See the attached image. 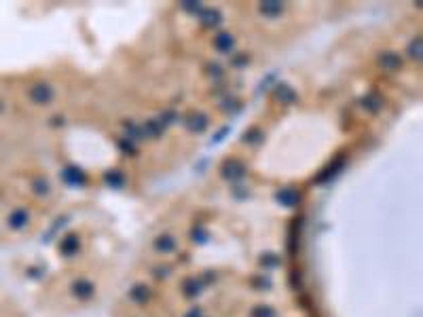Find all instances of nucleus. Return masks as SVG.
<instances>
[{
	"instance_id": "nucleus-6",
	"label": "nucleus",
	"mask_w": 423,
	"mask_h": 317,
	"mask_svg": "<svg viewBox=\"0 0 423 317\" xmlns=\"http://www.w3.org/2000/svg\"><path fill=\"white\" fill-rule=\"evenodd\" d=\"M273 95H275V100H279V104H286V106H292V104H296V100H299L296 91L290 85H286V83L275 85V91H273Z\"/></svg>"
},
{
	"instance_id": "nucleus-7",
	"label": "nucleus",
	"mask_w": 423,
	"mask_h": 317,
	"mask_svg": "<svg viewBox=\"0 0 423 317\" xmlns=\"http://www.w3.org/2000/svg\"><path fill=\"white\" fill-rule=\"evenodd\" d=\"M258 11H261L263 17L273 19V17H279V15L286 11V4L277 2V0H264V2L258 4Z\"/></svg>"
},
{
	"instance_id": "nucleus-14",
	"label": "nucleus",
	"mask_w": 423,
	"mask_h": 317,
	"mask_svg": "<svg viewBox=\"0 0 423 317\" xmlns=\"http://www.w3.org/2000/svg\"><path fill=\"white\" fill-rule=\"evenodd\" d=\"M263 138H264V131L261 129V127H250L248 131H244V136H241V142L244 144H248V146H256L258 142H263Z\"/></svg>"
},
{
	"instance_id": "nucleus-1",
	"label": "nucleus",
	"mask_w": 423,
	"mask_h": 317,
	"mask_svg": "<svg viewBox=\"0 0 423 317\" xmlns=\"http://www.w3.org/2000/svg\"><path fill=\"white\" fill-rule=\"evenodd\" d=\"M248 173V167H246V163L241 161V158H226V161L222 163V167H220V176L224 180H229V182H237L241 180Z\"/></svg>"
},
{
	"instance_id": "nucleus-8",
	"label": "nucleus",
	"mask_w": 423,
	"mask_h": 317,
	"mask_svg": "<svg viewBox=\"0 0 423 317\" xmlns=\"http://www.w3.org/2000/svg\"><path fill=\"white\" fill-rule=\"evenodd\" d=\"M275 199L279 205H286V208H296L301 201V195L296 193L294 188H279L275 193Z\"/></svg>"
},
{
	"instance_id": "nucleus-24",
	"label": "nucleus",
	"mask_w": 423,
	"mask_h": 317,
	"mask_svg": "<svg viewBox=\"0 0 423 317\" xmlns=\"http://www.w3.org/2000/svg\"><path fill=\"white\" fill-rule=\"evenodd\" d=\"M248 61H250V55L244 53V55H239V57H233L231 63H233V66H244V63H248Z\"/></svg>"
},
{
	"instance_id": "nucleus-5",
	"label": "nucleus",
	"mask_w": 423,
	"mask_h": 317,
	"mask_svg": "<svg viewBox=\"0 0 423 317\" xmlns=\"http://www.w3.org/2000/svg\"><path fill=\"white\" fill-rule=\"evenodd\" d=\"M212 47H214L218 53L229 55L235 49V36L231 34V32H218V34L214 36V41H212Z\"/></svg>"
},
{
	"instance_id": "nucleus-18",
	"label": "nucleus",
	"mask_w": 423,
	"mask_h": 317,
	"mask_svg": "<svg viewBox=\"0 0 423 317\" xmlns=\"http://www.w3.org/2000/svg\"><path fill=\"white\" fill-rule=\"evenodd\" d=\"M116 144H119V148L123 153H136V144H134V140H129V138H121Z\"/></svg>"
},
{
	"instance_id": "nucleus-21",
	"label": "nucleus",
	"mask_w": 423,
	"mask_h": 317,
	"mask_svg": "<svg viewBox=\"0 0 423 317\" xmlns=\"http://www.w3.org/2000/svg\"><path fill=\"white\" fill-rule=\"evenodd\" d=\"M74 294H78V296H89L91 294V285L89 283H74Z\"/></svg>"
},
{
	"instance_id": "nucleus-22",
	"label": "nucleus",
	"mask_w": 423,
	"mask_h": 317,
	"mask_svg": "<svg viewBox=\"0 0 423 317\" xmlns=\"http://www.w3.org/2000/svg\"><path fill=\"white\" fill-rule=\"evenodd\" d=\"M34 186H36V193L38 195H49V182L43 180V178H38L34 182Z\"/></svg>"
},
{
	"instance_id": "nucleus-25",
	"label": "nucleus",
	"mask_w": 423,
	"mask_h": 317,
	"mask_svg": "<svg viewBox=\"0 0 423 317\" xmlns=\"http://www.w3.org/2000/svg\"><path fill=\"white\" fill-rule=\"evenodd\" d=\"M208 70H210V74H212V76H222V68H220V66H216V63H210Z\"/></svg>"
},
{
	"instance_id": "nucleus-11",
	"label": "nucleus",
	"mask_w": 423,
	"mask_h": 317,
	"mask_svg": "<svg viewBox=\"0 0 423 317\" xmlns=\"http://www.w3.org/2000/svg\"><path fill=\"white\" fill-rule=\"evenodd\" d=\"M362 108H364V110H368L370 114H377L379 110L383 108V98H381L379 93H374V91L366 93L364 98H362Z\"/></svg>"
},
{
	"instance_id": "nucleus-20",
	"label": "nucleus",
	"mask_w": 423,
	"mask_h": 317,
	"mask_svg": "<svg viewBox=\"0 0 423 317\" xmlns=\"http://www.w3.org/2000/svg\"><path fill=\"white\" fill-rule=\"evenodd\" d=\"M176 118H178V114L174 112V110H165V112L159 116V121L163 123V127H165V125H171V123H174Z\"/></svg>"
},
{
	"instance_id": "nucleus-9",
	"label": "nucleus",
	"mask_w": 423,
	"mask_h": 317,
	"mask_svg": "<svg viewBox=\"0 0 423 317\" xmlns=\"http://www.w3.org/2000/svg\"><path fill=\"white\" fill-rule=\"evenodd\" d=\"M343 165H345V157L341 155L339 158H334V161H332L330 165H328V167H326V169H324V171L316 178V184H324V182H328L330 178H334L336 173H339V171L343 169Z\"/></svg>"
},
{
	"instance_id": "nucleus-10",
	"label": "nucleus",
	"mask_w": 423,
	"mask_h": 317,
	"mask_svg": "<svg viewBox=\"0 0 423 317\" xmlns=\"http://www.w3.org/2000/svg\"><path fill=\"white\" fill-rule=\"evenodd\" d=\"M208 125H210V121L203 112H193L189 118H186V127H189V131H193V133H203L208 129Z\"/></svg>"
},
{
	"instance_id": "nucleus-13",
	"label": "nucleus",
	"mask_w": 423,
	"mask_h": 317,
	"mask_svg": "<svg viewBox=\"0 0 423 317\" xmlns=\"http://www.w3.org/2000/svg\"><path fill=\"white\" fill-rule=\"evenodd\" d=\"M104 182L110 188H123L125 186V182H127V178H125V173L119 171V169H108L104 173Z\"/></svg>"
},
{
	"instance_id": "nucleus-19",
	"label": "nucleus",
	"mask_w": 423,
	"mask_h": 317,
	"mask_svg": "<svg viewBox=\"0 0 423 317\" xmlns=\"http://www.w3.org/2000/svg\"><path fill=\"white\" fill-rule=\"evenodd\" d=\"M11 220H13V226H23V224H26V220H28V213L23 211V210H19V211L13 213Z\"/></svg>"
},
{
	"instance_id": "nucleus-16",
	"label": "nucleus",
	"mask_w": 423,
	"mask_h": 317,
	"mask_svg": "<svg viewBox=\"0 0 423 317\" xmlns=\"http://www.w3.org/2000/svg\"><path fill=\"white\" fill-rule=\"evenodd\" d=\"M171 248H174V237H169V235H163L157 239V250H161V252H169Z\"/></svg>"
},
{
	"instance_id": "nucleus-12",
	"label": "nucleus",
	"mask_w": 423,
	"mask_h": 317,
	"mask_svg": "<svg viewBox=\"0 0 423 317\" xmlns=\"http://www.w3.org/2000/svg\"><path fill=\"white\" fill-rule=\"evenodd\" d=\"M199 21H201V26H206V28H216L218 23L222 21V15H220V11H216V9H201L199 11Z\"/></svg>"
},
{
	"instance_id": "nucleus-17",
	"label": "nucleus",
	"mask_w": 423,
	"mask_h": 317,
	"mask_svg": "<svg viewBox=\"0 0 423 317\" xmlns=\"http://www.w3.org/2000/svg\"><path fill=\"white\" fill-rule=\"evenodd\" d=\"M74 248H78V237L76 235H68L64 241H61V252H66V254H70Z\"/></svg>"
},
{
	"instance_id": "nucleus-15",
	"label": "nucleus",
	"mask_w": 423,
	"mask_h": 317,
	"mask_svg": "<svg viewBox=\"0 0 423 317\" xmlns=\"http://www.w3.org/2000/svg\"><path fill=\"white\" fill-rule=\"evenodd\" d=\"M406 53H409V57L413 59H421V53H423V41H421V36H415L413 41L409 43V49H406Z\"/></svg>"
},
{
	"instance_id": "nucleus-2",
	"label": "nucleus",
	"mask_w": 423,
	"mask_h": 317,
	"mask_svg": "<svg viewBox=\"0 0 423 317\" xmlns=\"http://www.w3.org/2000/svg\"><path fill=\"white\" fill-rule=\"evenodd\" d=\"M53 98H55V91H53V87L49 83H36V85L30 87V100L38 106L51 104Z\"/></svg>"
},
{
	"instance_id": "nucleus-23",
	"label": "nucleus",
	"mask_w": 423,
	"mask_h": 317,
	"mask_svg": "<svg viewBox=\"0 0 423 317\" xmlns=\"http://www.w3.org/2000/svg\"><path fill=\"white\" fill-rule=\"evenodd\" d=\"M182 9L189 11V13H199L201 11V4L199 2H191V0H189V2H182Z\"/></svg>"
},
{
	"instance_id": "nucleus-3",
	"label": "nucleus",
	"mask_w": 423,
	"mask_h": 317,
	"mask_svg": "<svg viewBox=\"0 0 423 317\" xmlns=\"http://www.w3.org/2000/svg\"><path fill=\"white\" fill-rule=\"evenodd\" d=\"M379 66L385 70V72H398L402 68V57L396 51H383L379 53Z\"/></svg>"
},
{
	"instance_id": "nucleus-4",
	"label": "nucleus",
	"mask_w": 423,
	"mask_h": 317,
	"mask_svg": "<svg viewBox=\"0 0 423 317\" xmlns=\"http://www.w3.org/2000/svg\"><path fill=\"white\" fill-rule=\"evenodd\" d=\"M61 178H64L66 184L70 186H85L87 184V173H85L81 167H74V165H68L61 171Z\"/></svg>"
}]
</instances>
